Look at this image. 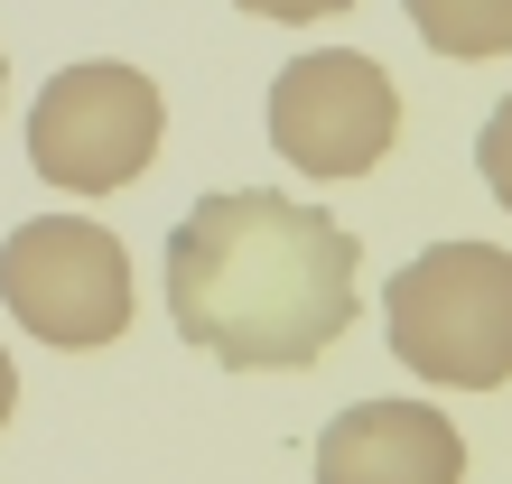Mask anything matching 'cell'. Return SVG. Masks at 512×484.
<instances>
[{"label":"cell","mask_w":512,"mask_h":484,"mask_svg":"<svg viewBox=\"0 0 512 484\" xmlns=\"http://www.w3.org/2000/svg\"><path fill=\"white\" fill-rule=\"evenodd\" d=\"M354 233L280 187L196 196L168 233V317L233 373H298L354 326Z\"/></svg>","instance_id":"obj_1"},{"label":"cell","mask_w":512,"mask_h":484,"mask_svg":"<svg viewBox=\"0 0 512 484\" xmlns=\"http://www.w3.org/2000/svg\"><path fill=\"white\" fill-rule=\"evenodd\" d=\"M391 354L419 382L447 391H503L512 382V252L503 242H429L401 261L382 298Z\"/></svg>","instance_id":"obj_2"},{"label":"cell","mask_w":512,"mask_h":484,"mask_svg":"<svg viewBox=\"0 0 512 484\" xmlns=\"http://www.w3.org/2000/svg\"><path fill=\"white\" fill-rule=\"evenodd\" d=\"M168 103L159 84L122 56H84V66H56L47 94L28 103V168L66 196H112L159 159Z\"/></svg>","instance_id":"obj_3"},{"label":"cell","mask_w":512,"mask_h":484,"mask_svg":"<svg viewBox=\"0 0 512 484\" xmlns=\"http://www.w3.org/2000/svg\"><path fill=\"white\" fill-rule=\"evenodd\" d=\"M0 308L38 345L94 354L131 326V252L94 215H28L0 242Z\"/></svg>","instance_id":"obj_4"},{"label":"cell","mask_w":512,"mask_h":484,"mask_svg":"<svg viewBox=\"0 0 512 484\" xmlns=\"http://www.w3.org/2000/svg\"><path fill=\"white\" fill-rule=\"evenodd\" d=\"M401 140V84L364 47H317L270 75V149L298 177H373Z\"/></svg>","instance_id":"obj_5"},{"label":"cell","mask_w":512,"mask_h":484,"mask_svg":"<svg viewBox=\"0 0 512 484\" xmlns=\"http://www.w3.org/2000/svg\"><path fill=\"white\" fill-rule=\"evenodd\" d=\"M317 484H466V438L429 401H354L317 429Z\"/></svg>","instance_id":"obj_6"},{"label":"cell","mask_w":512,"mask_h":484,"mask_svg":"<svg viewBox=\"0 0 512 484\" xmlns=\"http://www.w3.org/2000/svg\"><path fill=\"white\" fill-rule=\"evenodd\" d=\"M438 56H512V0H401Z\"/></svg>","instance_id":"obj_7"},{"label":"cell","mask_w":512,"mask_h":484,"mask_svg":"<svg viewBox=\"0 0 512 484\" xmlns=\"http://www.w3.org/2000/svg\"><path fill=\"white\" fill-rule=\"evenodd\" d=\"M475 168H485V187L512 205V94L494 103V121H485V140H475Z\"/></svg>","instance_id":"obj_8"},{"label":"cell","mask_w":512,"mask_h":484,"mask_svg":"<svg viewBox=\"0 0 512 484\" xmlns=\"http://www.w3.org/2000/svg\"><path fill=\"white\" fill-rule=\"evenodd\" d=\"M252 19H280V28H308V19H336L345 0H243Z\"/></svg>","instance_id":"obj_9"},{"label":"cell","mask_w":512,"mask_h":484,"mask_svg":"<svg viewBox=\"0 0 512 484\" xmlns=\"http://www.w3.org/2000/svg\"><path fill=\"white\" fill-rule=\"evenodd\" d=\"M10 410H19V363L0 354V429H10Z\"/></svg>","instance_id":"obj_10"},{"label":"cell","mask_w":512,"mask_h":484,"mask_svg":"<svg viewBox=\"0 0 512 484\" xmlns=\"http://www.w3.org/2000/svg\"><path fill=\"white\" fill-rule=\"evenodd\" d=\"M0 94H10V56H0Z\"/></svg>","instance_id":"obj_11"}]
</instances>
